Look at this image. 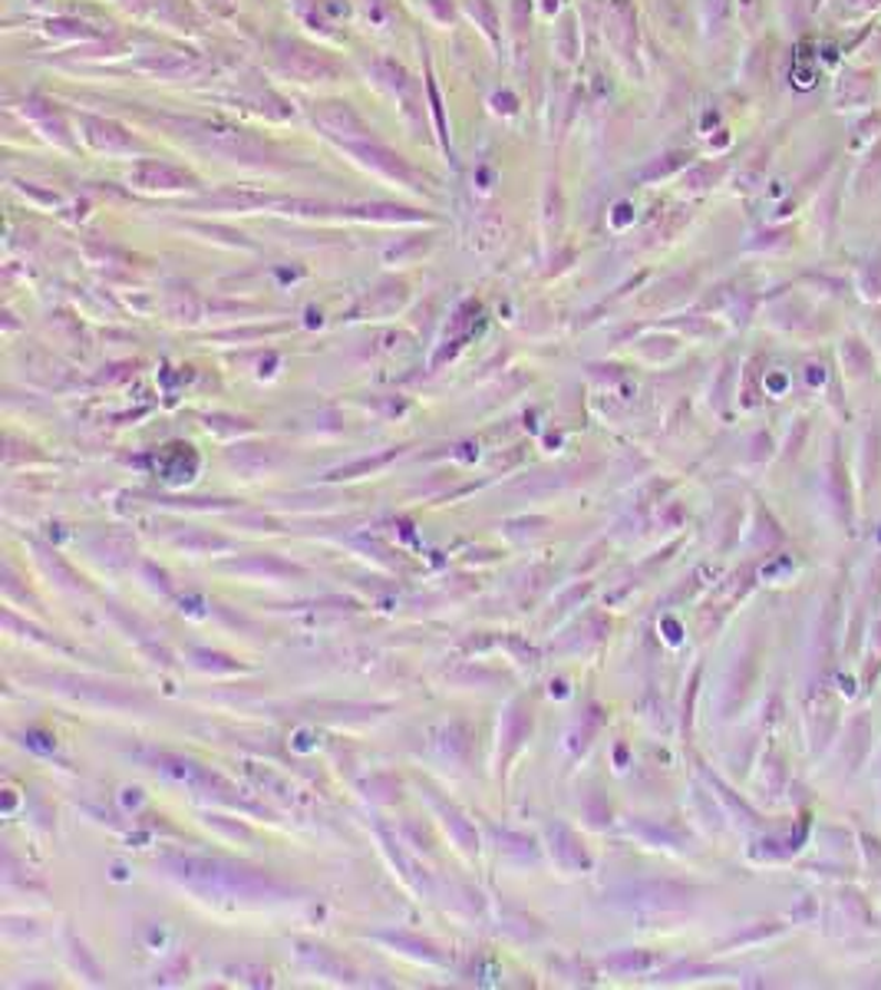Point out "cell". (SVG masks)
I'll return each mask as SVG.
<instances>
[{
	"instance_id": "1",
	"label": "cell",
	"mask_w": 881,
	"mask_h": 990,
	"mask_svg": "<svg viewBox=\"0 0 881 990\" xmlns=\"http://www.w3.org/2000/svg\"><path fill=\"white\" fill-rule=\"evenodd\" d=\"M149 123L162 126L169 136L202 149V152H212V156H221L228 162H271V146L258 143L251 133L224 123V119H209V116H169V113H143Z\"/></svg>"
},
{
	"instance_id": "2",
	"label": "cell",
	"mask_w": 881,
	"mask_h": 990,
	"mask_svg": "<svg viewBox=\"0 0 881 990\" xmlns=\"http://www.w3.org/2000/svg\"><path fill=\"white\" fill-rule=\"evenodd\" d=\"M274 60L287 76H294L301 83H317V80H337L340 76V66L331 56H324L321 50L304 46L297 40H277L274 43Z\"/></svg>"
},
{
	"instance_id": "3",
	"label": "cell",
	"mask_w": 881,
	"mask_h": 990,
	"mask_svg": "<svg viewBox=\"0 0 881 990\" xmlns=\"http://www.w3.org/2000/svg\"><path fill=\"white\" fill-rule=\"evenodd\" d=\"M360 166H367V169H374L377 176H384V179H394L397 186H410V189H423V176L410 166V162H403L397 152H390L387 146H380L374 136L370 139H360V143H347L344 146Z\"/></svg>"
},
{
	"instance_id": "4",
	"label": "cell",
	"mask_w": 881,
	"mask_h": 990,
	"mask_svg": "<svg viewBox=\"0 0 881 990\" xmlns=\"http://www.w3.org/2000/svg\"><path fill=\"white\" fill-rule=\"evenodd\" d=\"M311 119L324 129V136L337 139L340 146L347 143H360V139H370V129L367 123L354 113L350 103H317V109L311 113Z\"/></svg>"
},
{
	"instance_id": "5",
	"label": "cell",
	"mask_w": 881,
	"mask_h": 990,
	"mask_svg": "<svg viewBox=\"0 0 881 990\" xmlns=\"http://www.w3.org/2000/svg\"><path fill=\"white\" fill-rule=\"evenodd\" d=\"M129 182L136 189L146 192H182V189H199V179L189 169H179L172 162H159V159H146L139 166H133Z\"/></svg>"
},
{
	"instance_id": "6",
	"label": "cell",
	"mask_w": 881,
	"mask_h": 990,
	"mask_svg": "<svg viewBox=\"0 0 881 990\" xmlns=\"http://www.w3.org/2000/svg\"><path fill=\"white\" fill-rule=\"evenodd\" d=\"M80 123H83V139H86L93 149L106 152V156L143 152V149H146L129 129H123V126H116V123H109V119H99V116H80Z\"/></svg>"
},
{
	"instance_id": "7",
	"label": "cell",
	"mask_w": 881,
	"mask_h": 990,
	"mask_svg": "<svg viewBox=\"0 0 881 990\" xmlns=\"http://www.w3.org/2000/svg\"><path fill=\"white\" fill-rule=\"evenodd\" d=\"M759 13H763V0H740V17L749 30L759 23Z\"/></svg>"
},
{
	"instance_id": "8",
	"label": "cell",
	"mask_w": 881,
	"mask_h": 990,
	"mask_svg": "<svg viewBox=\"0 0 881 990\" xmlns=\"http://www.w3.org/2000/svg\"><path fill=\"white\" fill-rule=\"evenodd\" d=\"M726 7H730V0H706V20H710V27H720V23H723Z\"/></svg>"
},
{
	"instance_id": "9",
	"label": "cell",
	"mask_w": 881,
	"mask_h": 990,
	"mask_svg": "<svg viewBox=\"0 0 881 990\" xmlns=\"http://www.w3.org/2000/svg\"><path fill=\"white\" fill-rule=\"evenodd\" d=\"M119 3H126V7H149V3H156V0H119Z\"/></svg>"
}]
</instances>
